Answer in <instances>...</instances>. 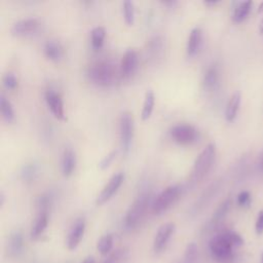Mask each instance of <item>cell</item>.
I'll return each instance as SVG.
<instances>
[{
  "instance_id": "1",
  "label": "cell",
  "mask_w": 263,
  "mask_h": 263,
  "mask_svg": "<svg viewBox=\"0 0 263 263\" xmlns=\"http://www.w3.org/2000/svg\"><path fill=\"white\" fill-rule=\"evenodd\" d=\"M243 245L242 237L235 231L225 230L216 234L209 242L212 258L218 263H231L234 260L233 248Z\"/></svg>"
},
{
  "instance_id": "2",
  "label": "cell",
  "mask_w": 263,
  "mask_h": 263,
  "mask_svg": "<svg viewBox=\"0 0 263 263\" xmlns=\"http://www.w3.org/2000/svg\"><path fill=\"white\" fill-rule=\"evenodd\" d=\"M89 80L100 86L112 85L117 80V70L111 62L98 61L91 64L87 70Z\"/></svg>"
},
{
  "instance_id": "3",
  "label": "cell",
  "mask_w": 263,
  "mask_h": 263,
  "mask_svg": "<svg viewBox=\"0 0 263 263\" xmlns=\"http://www.w3.org/2000/svg\"><path fill=\"white\" fill-rule=\"evenodd\" d=\"M216 155V146L214 143L208 144L196 157L190 175V182L197 183L201 181L210 172Z\"/></svg>"
},
{
  "instance_id": "4",
  "label": "cell",
  "mask_w": 263,
  "mask_h": 263,
  "mask_svg": "<svg viewBox=\"0 0 263 263\" xmlns=\"http://www.w3.org/2000/svg\"><path fill=\"white\" fill-rule=\"evenodd\" d=\"M152 195L150 192L146 191L141 193L134 202L129 205L125 217H124V225L127 229L136 228L144 218L148 205L152 204Z\"/></svg>"
},
{
  "instance_id": "5",
  "label": "cell",
  "mask_w": 263,
  "mask_h": 263,
  "mask_svg": "<svg viewBox=\"0 0 263 263\" xmlns=\"http://www.w3.org/2000/svg\"><path fill=\"white\" fill-rule=\"evenodd\" d=\"M180 187L178 185H171L164 188L152 201V211L154 214L159 215L165 212L178 199L180 195Z\"/></svg>"
},
{
  "instance_id": "6",
  "label": "cell",
  "mask_w": 263,
  "mask_h": 263,
  "mask_svg": "<svg viewBox=\"0 0 263 263\" xmlns=\"http://www.w3.org/2000/svg\"><path fill=\"white\" fill-rule=\"evenodd\" d=\"M134 117L128 111L121 113L119 117V139L122 150L127 153L134 138Z\"/></svg>"
},
{
  "instance_id": "7",
  "label": "cell",
  "mask_w": 263,
  "mask_h": 263,
  "mask_svg": "<svg viewBox=\"0 0 263 263\" xmlns=\"http://www.w3.org/2000/svg\"><path fill=\"white\" fill-rule=\"evenodd\" d=\"M173 140L182 145H188L196 141L197 130L189 123H178L172 126L170 129Z\"/></svg>"
},
{
  "instance_id": "8",
  "label": "cell",
  "mask_w": 263,
  "mask_h": 263,
  "mask_svg": "<svg viewBox=\"0 0 263 263\" xmlns=\"http://www.w3.org/2000/svg\"><path fill=\"white\" fill-rule=\"evenodd\" d=\"M123 180H124V174L122 172H118V173L114 174L109 179L107 184L103 187V189L99 193V195L97 196L96 203L98 205H101V204H104L105 202H107L108 200H110L112 198V196L117 192L119 187L121 186Z\"/></svg>"
},
{
  "instance_id": "9",
  "label": "cell",
  "mask_w": 263,
  "mask_h": 263,
  "mask_svg": "<svg viewBox=\"0 0 263 263\" xmlns=\"http://www.w3.org/2000/svg\"><path fill=\"white\" fill-rule=\"evenodd\" d=\"M175 228L176 226L174 222H166L158 228L153 240V250L156 254H159L165 250L172 235L175 232Z\"/></svg>"
},
{
  "instance_id": "10",
  "label": "cell",
  "mask_w": 263,
  "mask_h": 263,
  "mask_svg": "<svg viewBox=\"0 0 263 263\" xmlns=\"http://www.w3.org/2000/svg\"><path fill=\"white\" fill-rule=\"evenodd\" d=\"M39 20L36 17H26L16 21L10 28V33L13 36H27L37 31L39 28Z\"/></svg>"
},
{
  "instance_id": "11",
  "label": "cell",
  "mask_w": 263,
  "mask_h": 263,
  "mask_svg": "<svg viewBox=\"0 0 263 263\" xmlns=\"http://www.w3.org/2000/svg\"><path fill=\"white\" fill-rule=\"evenodd\" d=\"M84 231H85V220L83 218H78L71 226L67 236V248L69 250L73 251L79 246L84 235Z\"/></svg>"
},
{
  "instance_id": "12",
  "label": "cell",
  "mask_w": 263,
  "mask_h": 263,
  "mask_svg": "<svg viewBox=\"0 0 263 263\" xmlns=\"http://www.w3.org/2000/svg\"><path fill=\"white\" fill-rule=\"evenodd\" d=\"M45 102L47 107L53 116L58 119H65V111H64V103L61 95L52 89H48L45 92Z\"/></svg>"
},
{
  "instance_id": "13",
  "label": "cell",
  "mask_w": 263,
  "mask_h": 263,
  "mask_svg": "<svg viewBox=\"0 0 263 263\" xmlns=\"http://www.w3.org/2000/svg\"><path fill=\"white\" fill-rule=\"evenodd\" d=\"M138 61L137 51L133 48L126 49L120 61V73L123 76H130L138 67Z\"/></svg>"
},
{
  "instance_id": "14",
  "label": "cell",
  "mask_w": 263,
  "mask_h": 263,
  "mask_svg": "<svg viewBox=\"0 0 263 263\" xmlns=\"http://www.w3.org/2000/svg\"><path fill=\"white\" fill-rule=\"evenodd\" d=\"M202 42V31L199 27H194L189 33L187 44H186V51L189 57L195 55L201 46Z\"/></svg>"
},
{
  "instance_id": "15",
  "label": "cell",
  "mask_w": 263,
  "mask_h": 263,
  "mask_svg": "<svg viewBox=\"0 0 263 263\" xmlns=\"http://www.w3.org/2000/svg\"><path fill=\"white\" fill-rule=\"evenodd\" d=\"M75 166H76L75 152L70 148L65 149L63 152L62 161H61V167H62L63 175L65 177L71 176L75 170Z\"/></svg>"
},
{
  "instance_id": "16",
  "label": "cell",
  "mask_w": 263,
  "mask_h": 263,
  "mask_svg": "<svg viewBox=\"0 0 263 263\" xmlns=\"http://www.w3.org/2000/svg\"><path fill=\"white\" fill-rule=\"evenodd\" d=\"M23 247H24L23 234L18 230L11 232L9 235V238H8V242H7V252L9 254V256L17 257L22 253Z\"/></svg>"
},
{
  "instance_id": "17",
  "label": "cell",
  "mask_w": 263,
  "mask_h": 263,
  "mask_svg": "<svg viewBox=\"0 0 263 263\" xmlns=\"http://www.w3.org/2000/svg\"><path fill=\"white\" fill-rule=\"evenodd\" d=\"M44 53L49 60L59 62L64 55V48L58 40L49 39L44 43Z\"/></svg>"
},
{
  "instance_id": "18",
  "label": "cell",
  "mask_w": 263,
  "mask_h": 263,
  "mask_svg": "<svg viewBox=\"0 0 263 263\" xmlns=\"http://www.w3.org/2000/svg\"><path fill=\"white\" fill-rule=\"evenodd\" d=\"M48 224V214L47 212H39L33 225L31 228V238L32 239H37L42 233L43 231L46 229Z\"/></svg>"
},
{
  "instance_id": "19",
  "label": "cell",
  "mask_w": 263,
  "mask_h": 263,
  "mask_svg": "<svg viewBox=\"0 0 263 263\" xmlns=\"http://www.w3.org/2000/svg\"><path fill=\"white\" fill-rule=\"evenodd\" d=\"M218 81H219L218 68L216 65H211L206 69L204 76H203V80H202L203 87L208 90H213L218 85Z\"/></svg>"
},
{
  "instance_id": "20",
  "label": "cell",
  "mask_w": 263,
  "mask_h": 263,
  "mask_svg": "<svg viewBox=\"0 0 263 263\" xmlns=\"http://www.w3.org/2000/svg\"><path fill=\"white\" fill-rule=\"evenodd\" d=\"M240 104V93L238 91L232 93V96L229 98L228 103L226 105L225 109V118L227 121H232L236 117L238 108Z\"/></svg>"
},
{
  "instance_id": "21",
  "label": "cell",
  "mask_w": 263,
  "mask_h": 263,
  "mask_svg": "<svg viewBox=\"0 0 263 263\" xmlns=\"http://www.w3.org/2000/svg\"><path fill=\"white\" fill-rule=\"evenodd\" d=\"M252 7V1H241V2H237L234 9H233V13H232V20L235 23H240L243 20H246V17L248 16V14L250 13Z\"/></svg>"
},
{
  "instance_id": "22",
  "label": "cell",
  "mask_w": 263,
  "mask_h": 263,
  "mask_svg": "<svg viewBox=\"0 0 263 263\" xmlns=\"http://www.w3.org/2000/svg\"><path fill=\"white\" fill-rule=\"evenodd\" d=\"M163 51V39L161 36H153L149 41H148V46H147V53L152 58L156 59L160 57V54Z\"/></svg>"
},
{
  "instance_id": "23",
  "label": "cell",
  "mask_w": 263,
  "mask_h": 263,
  "mask_svg": "<svg viewBox=\"0 0 263 263\" xmlns=\"http://www.w3.org/2000/svg\"><path fill=\"white\" fill-rule=\"evenodd\" d=\"M154 104H155V95L153 90L148 89L145 92V98H144L142 112H141V117L143 120H147L151 116L154 108Z\"/></svg>"
},
{
  "instance_id": "24",
  "label": "cell",
  "mask_w": 263,
  "mask_h": 263,
  "mask_svg": "<svg viewBox=\"0 0 263 263\" xmlns=\"http://www.w3.org/2000/svg\"><path fill=\"white\" fill-rule=\"evenodd\" d=\"M0 111L3 119L7 122H12L14 120V110L11 102L3 95H0Z\"/></svg>"
},
{
  "instance_id": "25",
  "label": "cell",
  "mask_w": 263,
  "mask_h": 263,
  "mask_svg": "<svg viewBox=\"0 0 263 263\" xmlns=\"http://www.w3.org/2000/svg\"><path fill=\"white\" fill-rule=\"evenodd\" d=\"M105 37H106V30L102 26H97L90 31L91 44L97 49H99L103 46Z\"/></svg>"
},
{
  "instance_id": "26",
  "label": "cell",
  "mask_w": 263,
  "mask_h": 263,
  "mask_svg": "<svg viewBox=\"0 0 263 263\" xmlns=\"http://www.w3.org/2000/svg\"><path fill=\"white\" fill-rule=\"evenodd\" d=\"M113 242H114L113 235L111 233L105 234L98 240L97 250L104 256L108 255L113 248Z\"/></svg>"
},
{
  "instance_id": "27",
  "label": "cell",
  "mask_w": 263,
  "mask_h": 263,
  "mask_svg": "<svg viewBox=\"0 0 263 263\" xmlns=\"http://www.w3.org/2000/svg\"><path fill=\"white\" fill-rule=\"evenodd\" d=\"M39 174V167L35 163H27L21 171V177L26 182L34 181Z\"/></svg>"
},
{
  "instance_id": "28",
  "label": "cell",
  "mask_w": 263,
  "mask_h": 263,
  "mask_svg": "<svg viewBox=\"0 0 263 263\" xmlns=\"http://www.w3.org/2000/svg\"><path fill=\"white\" fill-rule=\"evenodd\" d=\"M230 204H231V200L229 198L225 199L216 210V212L213 215V219H212V223H218L219 221H221L226 214L228 213L229 209H230Z\"/></svg>"
},
{
  "instance_id": "29",
  "label": "cell",
  "mask_w": 263,
  "mask_h": 263,
  "mask_svg": "<svg viewBox=\"0 0 263 263\" xmlns=\"http://www.w3.org/2000/svg\"><path fill=\"white\" fill-rule=\"evenodd\" d=\"M198 249L194 242L187 245L184 253V263H197Z\"/></svg>"
},
{
  "instance_id": "30",
  "label": "cell",
  "mask_w": 263,
  "mask_h": 263,
  "mask_svg": "<svg viewBox=\"0 0 263 263\" xmlns=\"http://www.w3.org/2000/svg\"><path fill=\"white\" fill-rule=\"evenodd\" d=\"M123 17L127 25H133L135 21V4L130 0H125L122 4Z\"/></svg>"
},
{
  "instance_id": "31",
  "label": "cell",
  "mask_w": 263,
  "mask_h": 263,
  "mask_svg": "<svg viewBox=\"0 0 263 263\" xmlns=\"http://www.w3.org/2000/svg\"><path fill=\"white\" fill-rule=\"evenodd\" d=\"M126 255H127L126 249H118L112 254H110L102 263H121V261L125 259Z\"/></svg>"
},
{
  "instance_id": "32",
  "label": "cell",
  "mask_w": 263,
  "mask_h": 263,
  "mask_svg": "<svg viewBox=\"0 0 263 263\" xmlns=\"http://www.w3.org/2000/svg\"><path fill=\"white\" fill-rule=\"evenodd\" d=\"M2 81H3V85L7 88V89H14L17 87L18 84V80L17 77L15 76L14 73L12 72H7L3 75L2 77Z\"/></svg>"
},
{
  "instance_id": "33",
  "label": "cell",
  "mask_w": 263,
  "mask_h": 263,
  "mask_svg": "<svg viewBox=\"0 0 263 263\" xmlns=\"http://www.w3.org/2000/svg\"><path fill=\"white\" fill-rule=\"evenodd\" d=\"M116 154H117V150H112V151H110L107 155H105V156L102 158V160H101L100 163H99V166H100L102 170L108 167V166L111 164V162L114 160Z\"/></svg>"
},
{
  "instance_id": "34",
  "label": "cell",
  "mask_w": 263,
  "mask_h": 263,
  "mask_svg": "<svg viewBox=\"0 0 263 263\" xmlns=\"http://www.w3.org/2000/svg\"><path fill=\"white\" fill-rule=\"evenodd\" d=\"M237 203L240 206L243 208H248L251 203V195L248 191H241L238 195H237Z\"/></svg>"
},
{
  "instance_id": "35",
  "label": "cell",
  "mask_w": 263,
  "mask_h": 263,
  "mask_svg": "<svg viewBox=\"0 0 263 263\" xmlns=\"http://www.w3.org/2000/svg\"><path fill=\"white\" fill-rule=\"evenodd\" d=\"M255 229H256L257 234L263 233V210H261L258 213V217H257L256 224H255Z\"/></svg>"
},
{
  "instance_id": "36",
  "label": "cell",
  "mask_w": 263,
  "mask_h": 263,
  "mask_svg": "<svg viewBox=\"0 0 263 263\" xmlns=\"http://www.w3.org/2000/svg\"><path fill=\"white\" fill-rule=\"evenodd\" d=\"M82 263H96V261H95V258H93L92 256H87V257L82 261Z\"/></svg>"
},
{
  "instance_id": "37",
  "label": "cell",
  "mask_w": 263,
  "mask_h": 263,
  "mask_svg": "<svg viewBox=\"0 0 263 263\" xmlns=\"http://www.w3.org/2000/svg\"><path fill=\"white\" fill-rule=\"evenodd\" d=\"M4 200H5V195H4V192L1 191L0 192V206H2L4 204Z\"/></svg>"
},
{
  "instance_id": "38",
  "label": "cell",
  "mask_w": 263,
  "mask_h": 263,
  "mask_svg": "<svg viewBox=\"0 0 263 263\" xmlns=\"http://www.w3.org/2000/svg\"><path fill=\"white\" fill-rule=\"evenodd\" d=\"M218 3V1H204V4L206 5H212V4H216Z\"/></svg>"
},
{
  "instance_id": "39",
  "label": "cell",
  "mask_w": 263,
  "mask_h": 263,
  "mask_svg": "<svg viewBox=\"0 0 263 263\" xmlns=\"http://www.w3.org/2000/svg\"><path fill=\"white\" fill-rule=\"evenodd\" d=\"M259 30H260V32H261V34H263V18H262V21L260 22V26H259Z\"/></svg>"
},
{
  "instance_id": "40",
  "label": "cell",
  "mask_w": 263,
  "mask_h": 263,
  "mask_svg": "<svg viewBox=\"0 0 263 263\" xmlns=\"http://www.w3.org/2000/svg\"><path fill=\"white\" fill-rule=\"evenodd\" d=\"M258 12L260 13V12H263V2L260 4V6H259V8H258Z\"/></svg>"
},
{
  "instance_id": "41",
  "label": "cell",
  "mask_w": 263,
  "mask_h": 263,
  "mask_svg": "<svg viewBox=\"0 0 263 263\" xmlns=\"http://www.w3.org/2000/svg\"><path fill=\"white\" fill-rule=\"evenodd\" d=\"M261 263H263V253H262V256H261Z\"/></svg>"
},
{
  "instance_id": "42",
  "label": "cell",
  "mask_w": 263,
  "mask_h": 263,
  "mask_svg": "<svg viewBox=\"0 0 263 263\" xmlns=\"http://www.w3.org/2000/svg\"><path fill=\"white\" fill-rule=\"evenodd\" d=\"M261 163H262V168H263V154H262V160H261Z\"/></svg>"
}]
</instances>
